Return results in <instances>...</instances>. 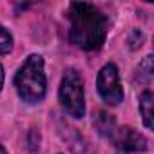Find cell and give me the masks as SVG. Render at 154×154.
I'll list each match as a JSON object with an SVG mask.
<instances>
[{
  "label": "cell",
  "instance_id": "obj_1",
  "mask_svg": "<svg viewBox=\"0 0 154 154\" xmlns=\"http://www.w3.org/2000/svg\"><path fill=\"white\" fill-rule=\"evenodd\" d=\"M71 18V31L69 38L74 45L85 51L100 49L105 42L109 20L107 17L89 2H74L69 9Z\"/></svg>",
  "mask_w": 154,
  "mask_h": 154
},
{
  "label": "cell",
  "instance_id": "obj_2",
  "mask_svg": "<svg viewBox=\"0 0 154 154\" xmlns=\"http://www.w3.org/2000/svg\"><path fill=\"white\" fill-rule=\"evenodd\" d=\"M15 87L24 102L36 103L45 96V72L44 58L40 54H31L15 76Z\"/></svg>",
  "mask_w": 154,
  "mask_h": 154
},
{
  "label": "cell",
  "instance_id": "obj_3",
  "mask_svg": "<svg viewBox=\"0 0 154 154\" xmlns=\"http://www.w3.org/2000/svg\"><path fill=\"white\" fill-rule=\"evenodd\" d=\"M62 107L72 118H82L85 114V102H84V80L76 69H67L58 91Z\"/></svg>",
  "mask_w": 154,
  "mask_h": 154
},
{
  "label": "cell",
  "instance_id": "obj_4",
  "mask_svg": "<svg viewBox=\"0 0 154 154\" xmlns=\"http://www.w3.org/2000/svg\"><path fill=\"white\" fill-rule=\"evenodd\" d=\"M96 87H98V93L103 98V102L109 105H118L123 100L120 76H118V69L114 63H107L102 67V71L98 72Z\"/></svg>",
  "mask_w": 154,
  "mask_h": 154
},
{
  "label": "cell",
  "instance_id": "obj_5",
  "mask_svg": "<svg viewBox=\"0 0 154 154\" xmlns=\"http://www.w3.org/2000/svg\"><path fill=\"white\" fill-rule=\"evenodd\" d=\"M112 140L116 141V147L120 152H143L147 149V140L138 132L134 131L132 127H123V129H118L112 136Z\"/></svg>",
  "mask_w": 154,
  "mask_h": 154
},
{
  "label": "cell",
  "instance_id": "obj_6",
  "mask_svg": "<svg viewBox=\"0 0 154 154\" xmlns=\"http://www.w3.org/2000/svg\"><path fill=\"white\" fill-rule=\"evenodd\" d=\"M94 125H96V129H98V132L102 134V136H105V138H112L114 136V132L118 131V127H116V122H114V118L112 116H109L107 112H98V116H96V120H94Z\"/></svg>",
  "mask_w": 154,
  "mask_h": 154
},
{
  "label": "cell",
  "instance_id": "obj_7",
  "mask_svg": "<svg viewBox=\"0 0 154 154\" xmlns=\"http://www.w3.org/2000/svg\"><path fill=\"white\" fill-rule=\"evenodd\" d=\"M152 98L150 91H143L140 96V112L147 129H152Z\"/></svg>",
  "mask_w": 154,
  "mask_h": 154
},
{
  "label": "cell",
  "instance_id": "obj_8",
  "mask_svg": "<svg viewBox=\"0 0 154 154\" xmlns=\"http://www.w3.org/2000/svg\"><path fill=\"white\" fill-rule=\"evenodd\" d=\"M138 80L141 84H149L152 80V56H145V60L138 67Z\"/></svg>",
  "mask_w": 154,
  "mask_h": 154
},
{
  "label": "cell",
  "instance_id": "obj_9",
  "mask_svg": "<svg viewBox=\"0 0 154 154\" xmlns=\"http://www.w3.org/2000/svg\"><path fill=\"white\" fill-rule=\"evenodd\" d=\"M11 47H13V36H11V33L6 27L0 26V54L9 53Z\"/></svg>",
  "mask_w": 154,
  "mask_h": 154
},
{
  "label": "cell",
  "instance_id": "obj_10",
  "mask_svg": "<svg viewBox=\"0 0 154 154\" xmlns=\"http://www.w3.org/2000/svg\"><path fill=\"white\" fill-rule=\"evenodd\" d=\"M2 85H4V67L0 65V89H2Z\"/></svg>",
  "mask_w": 154,
  "mask_h": 154
},
{
  "label": "cell",
  "instance_id": "obj_11",
  "mask_svg": "<svg viewBox=\"0 0 154 154\" xmlns=\"http://www.w3.org/2000/svg\"><path fill=\"white\" fill-rule=\"evenodd\" d=\"M0 154H8V150H6V149H4L2 145H0Z\"/></svg>",
  "mask_w": 154,
  "mask_h": 154
}]
</instances>
